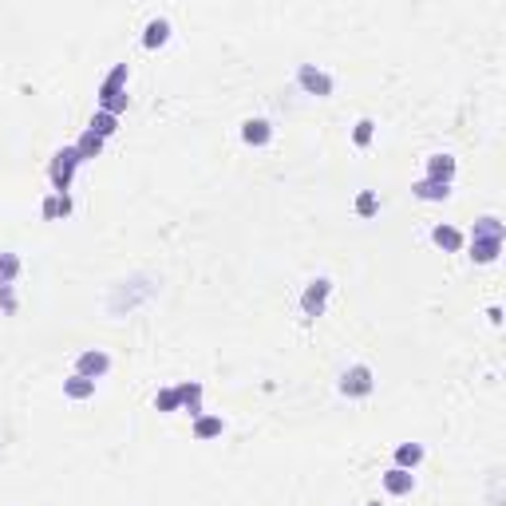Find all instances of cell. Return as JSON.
<instances>
[{
	"label": "cell",
	"instance_id": "6da1fadb",
	"mask_svg": "<svg viewBox=\"0 0 506 506\" xmlns=\"http://www.w3.org/2000/svg\"><path fill=\"white\" fill-rule=\"evenodd\" d=\"M123 83H127V64H115V72L103 79L99 87V103L107 115H115L119 119V111H127V92H123Z\"/></svg>",
	"mask_w": 506,
	"mask_h": 506
},
{
	"label": "cell",
	"instance_id": "7a4b0ae2",
	"mask_svg": "<svg viewBox=\"0 0 506 506\" xmlns=\"http://www.w3.org/2000/svg\"><path fill=\"white\" fill-rule=\"evenodd\" d=\"M75 166H79V150H75V147H64L60 155L52 158V182H55V190H60V194H64L67 186H72Z\"/></svg>",
	"mask_w": 506,
	"mask_h": 506
},
{
	"label": "cell",
	"instance_id": "3957f363",
	"mask_svg": "<svg viewBox=\"0 0 506 506\" xmlns=\"http://www.w3.org/2000/svg\"><path fill=\"white\" fill-rule=\"evenodd\" d=\"M329 289H332V281H329V277H317L313 285L304 289V297H301V309H304V317H321V313H324Z\"/></svg>",
	"mask_w": 506,
	"mask_h": 506
},
{
	"label": "cell",
	"instance_id": "277c9868",
	"mask_svg": "<svg viewBox=\"0 0 506 506\" xmlns=\"http://www.w3.org/2000/svg\"><path fill=\"white\" fill-rule=\"evenodd\" d=\"M341 392H344V396H368V392H372V368H364V364L348 368V372H344V380H341Z\"/></svg>",
	"mask_w": 506,
	"mask_h": 506
},
{
	"label": "cell",
	"instance_id": "5b68a950",
	"mask_svg": "<svg viewBox=\"0 0 506 506\" xmlns=\"http://www.w3.org/2000/svg\"><path fill=\"white\" fill-rule=\"evenodd\" d=\"M297 79H301V87H304V92H313V95H329V92H332V79H329L324 72H317L313 64H301Z\"/></svg>",
	"mask_w": 506,
	"mask_h": 506
},
{
	"label": "cell",
	"instance_id": "8992f818",
	"mask_svg": "<svg viewBox=\"0 0 506 506\" xmlns=\"http://www.w3.org/2000/svg\"><path fill=\"white\" fill-rule=\"evenodd\" d=\"M107 368H111V356H107V352H99V348L79 356V376H87V380H99Z\"/></svg>",
	"mask_w": 506,
	"mask_h": 506
},
{
	"label": "cell",
	"instance_id": "52a82bcc",
	"mask_svg": "<svg viewBox=\"0 0 506 506\" xmlns=\"http://www.w3.org/2000/svg\"><path fill=\"white\" fill-rule=\"evenodd\" d=\"M384 487L392 490V495H412L415 475H412V471H404V467H392V471L384 475Z\"/></svg>",
	"mask_w": 506,
	"mask_h": 506
},
{
	"label": "cell",
	"instance_id": "ba28073f",
	"mask_svg": "<svg viewBox=\"0 0 506 506\" xmlns=\"http://www.w3.org/2000/svg\"><path fill=\"white\" fill-rule=\"evenodd\" d=\"M241 138H246L249 147H265L269 138H273V127H269L265 119H249L246 127H241Z\"/></svg>",
	"mask_w": 506,
	"mask_h": 506
},
{
	"label": "cell",
	"instance_id": "9c48e42d",
	"mask_svg": "<svg viewBox=\"0 0 506 506\" xmlns=\"http://www.w3.org/2000/svg\"><path fill=\"white\" fill-rule=\"evenodd\" d=\"M455 175V158L451 155H431L427 158V178H435V182H451Z\"/></svg>",
	"mask_w": 506,
	"mask_h": 506
},
{
	"label": "cell",
	"instance_id": "30bf717a",
	"mask_svg": "<svg viewBox=\"0 0 506 506\" xmlns=\"http://www.w3.org/2000/svg\"><path fill=\"white\" fill-rule=\"evenodd\" d=\"M175 392H178V404H186V412H190V415L202 412V384H194V380H190V384H178Z\"/></svg>",
	"mask_w": 506,
	"mask_h": 506
},
{
	"label": "cell",
	"instance_id": "8fae6325",
	"mask_svg": "<svg viewBox=\"0 0 506 506\" xmlns=\"http://www.w3.org/2000/svg\"><path fill=\"white\" fill-rule=\"evenodd\" d=\"M415 194H419V198H424V202H443V198H447V182H435V178H424V182H415L412 186Z\"/></svg>",
	"mask_w": 506,
	"mask_h": 506
},
{
	"label": "cell",
	"instance_id": "7c38bea8",
	"mask_svg": "<svg viewBox=\"0 0 506 506\" xmlns=\"http://www.w3.org/2000/svg\"><path fill=\"white\" fill-rule=\"evenodd\" d=\"M396 463L404 471L419 467V463H424V447H419V443H404V447H396Z\"/></svg>",
	"mask_w": 506,
	"mask_h": 506
},
{
	"label": "cell",
	"instance_id": "4fadbf2b",
	"mask_svg": "<svg viewBox=\"0 0 506 506\" xmlns=\"http://www.w3.org/2000/svg\"><path fill=\"white\" fill-rule=\"evenodd\" d=\"M64 392H67L72 400H87V396L95 392V380H87V376H79V372H75L72 380H64Z\"/></svg>",
	"mask_w": 506,
	"mask_h": 506
},
{
	"label": "cell",
	"instance_id": "5bb4252c",
	"mask_svg": "<svg viewBox=\"0 0 506 506\" xmlns=\"http://www.w3.org/2000/svg\"><path fill=\"white\" fill-rule=\"evenodd\" d=\"M75 150H79V163H87V158H95L103 150V138L95 135V131H83V138L75 143Z\"/></svg>",
	"mask_w": 506,
	"mask_h": 506
},
{
	"label": "cell",
	"instance_id": "9a60e30c",
	"mask_svg": "<svg viewBox=\"0 0 506 506\" xmlns=\"http://www.w3.org/2000/svg\"><path fill=\"white\" fill-rule=\"evenodd\" d=\"M431 238H435V246L451 249V253H455V249L463 246V233L455 230V226H435V233H431Z\"/></svg>",
	"mask_w": 506,
	"mask_h": 506
},
{
	"label": "cell",
	"instance_id": "2e32d148",
	"mask_svg": "<svg viewBox=\"0 0 506 506\" xmlns=\"http://www.w3.org/2000/svg\"><path fill=\"white\" fill-rule=\"evenodd\" d=\"M475 253H471V258L475 261H495L498 258V249H502V241H495V238H475Z\"/></svg>",
	"mask_w": 506,
	"mask_h": 506
},
{
	"label": "cell",
	"instance_id": "e0dca14e",
	"mask_svg": "<svg viewBox=\"0 0 506 506\" xmlns=\"http://www.w3.org/2000/svg\"><path fill=\"white\" fill-rule=\"evenodd\" d=\"M166 36H170V24H166V20H150L143 44H147V48H158V44H166Z\"/></svg>",
	"mask_w": 506,
	"mask_h": 506
},
{
	"label": "cell",
	"instance_id": "ac0fdd59",
	"mask_svg": "<svg viewBox=\"0 0 506 506\" xmlns=\"http://www.w3.org/2000/svg\"><path fill=\"white\" fill-rule=\"evenodd\" d=\"M16 273H20V258L16 253H0V289L9 285Z\"/></svg>",
	"mask_w": 506,
	"mask_h": 506
},
{
	"label": "cell",
	"instance_id": "d6986e66",
	"mask_svg": "<svg viewBox=\"0 0 506 506\" xmlns=\"http://www.w3.org/2000/svg\"><path fill=\"white\" fill-rule=\"evenodd\" d=\"M475 238H495V241H502V221H498V218L475 221Z\"/></svg>",
	"mask_w": 506,
	"mask_h": 506
},
{
	"label": "cell",
	"instance_id": "ffe728a7",
	"mask_svg": "<svg viewBox=\"0 0 506 506\" xmlns=\"http://www.w3.org/2000/svg\"><path fill=\"white\" fill-rule=\"evenodd\" d=\"M115 127H119V119H115V115H107V111H99V115L92 119V127H87V131H95L99 138H107Z\"/></svg>",
	"mask_w": 506,
	"mask_h": 506
},
{
	"label": "cell",
	"instance_id": "44dd1931",
	"mask_svg": "<svg viewBox=\"0 0 506 506\" xmlns=\"http://www.w3.org/2000/svg\"><path fill=\"white\" fill-rule=\"evenodd\" d=\"M194 435H198V439H214V435H221V419H198V424H194Z\"/></svg>",
	"mask_w": 506,
	"mask_h": 506
},
{
	"label": "cell",
	"instance_id": "7402d4cb",
	"mask_svg": "<svg viewBox=\"0 0 506 506\" xmlns=\"http://www.w3.org/2000/svg\"><path fill=\"white\" fill-rule=\"evenodd\" d=\"M372 131H376V123H372V119H360V123H356V135H352V138H356V147H368V143H372Z\"/></svg>",
	"mask_w": 506,
	"mask_h": 506
},
{
	"label": "cell",
	"instance_id": "603a6c76",
	"mask_svg": "<svg viewBox=\"0 0 506 506\" xmlns=\"http://www.w3.org/2000/svg\"><path fill=\"white\" fill-rule=\"evenodd\" d=\"M155 407H158V412H175V407H178V392H175V387H170V392H158Z\"/></svg>",
	"mask_w": 506,
	"mask_h": 506
},
{
	"label": "cell",
	"instance_id": "cb8c5ba5",
	"mask_svg": "<svg viewBox=\"0 0 506 506\" xmlns=\"http://www.w3.org/2000/svg\"><path fill=\"white\" fill-rule=\"evenodd\" d=\"M356 210L364 214V218H372V214H376V194H372V190H364V194L356 198Z\"/></svg>",
	"mask_w": 506,
	"mask_h": 506
},
{
	"label": "cell",
	"instance_id": "d4e9b609",
	"mask_svg": "<svg viewBox=\"0 0 506 506\" xmlns=\"http://www.w3.org/2000/svg\"><path fill=\"white\" fill-rule=\"evenodd\" d=\"M44 218H60V194L44 202Z\"/></svg>",
	"mask_w": 506,
	"mask_h": 506
}]
</instances>
